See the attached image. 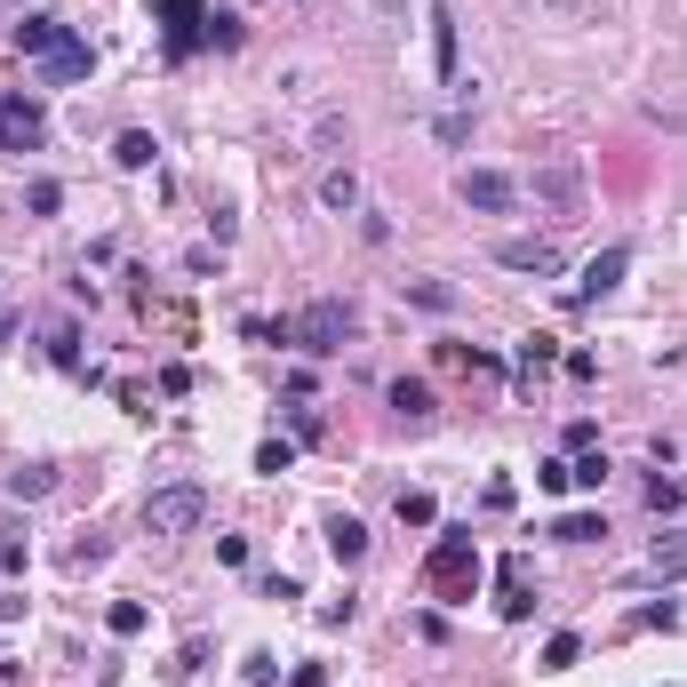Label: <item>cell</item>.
<instances>
[{
  "instance_id": "6da1fadb",
  "label": "cell",
  "mask_w": 687,
  "mask_h": 687,
  "mask_svg": "<svg viewBox=\"0 0 687 687\" xmlns=\"http://www.w3.org/2000/svg\"><path fill=\"white\" fill-rule=\"evenodd\" d=\"M352 328H360V313L344 296H320V304H304L296 320H249V336H272V344H296V352H313V360H336L344 344H352Z\"/></svg>"
},
{
  "instance_id": "7a4b0ae2",
  "label": "cell",
  "mask_w": 687,
  "mask_h": 687,
  "mask_svg": "<svg viewBox=\"0 0 687 687\" xmlns=\"http://www.w3.org/2000/svg\"><path fill=\"white\" fill-rule=\"evenodd\" d=\"M472 583H479V543H472V528H448L424 560V592L432 600H472Z\"/></svg>"
},
{
  "instance_id": "3957f363",
  "label": "cell",
  "mask_w": 687,
  "mask_h": 687,
  "mask_svg": "<svg viewBox=\"0 0 687 687\" xmlns=\"http://www.w3.org/2000/svg\"><path fill=\"white\" fill-rule=\"evenodd\" d=\"M200 520H209V488H200V479H168V488L145 496L152 536H200Z\"/></svg>"
},
{
  "instance_id": "277c9868",
  "label": "cell",
  "mask_w": 687,
  "mask_h": 687,
  "mask_svg": "<svg viewBox=\"0 0 687 687\" xmlns=\"http://www.w3.org/2000/svg\"><path fill=\"white\" fill-rule=\"evenodd\" d=\"M528 192H536V209L552 216V224L583 216V160H575V152H560V160H543L536 177H528Z\"/></svg>"
},
{
  "instance_id": "5b68a950",
  "label": "cell",
  "mask_w": 687,
  "mask_h": 687,
  "mask_svg": "<svg viewBox=\"0 0 687 687\" xmlns=\"http://www.w3.org/2000/svg\"><path fill=\"white\" fill-rule=\"evenodd\" d=\"M456 200L472 216H511V209H520V177H504V168H464Z\"/></svg>"
},
{
  "instance_id": "8992f818",
  "label": "cell",
  "mask_w": 687,
  "mask_h": 687,
  "mask_svg": "<svg viewBox=\"0 0 687 687\" xmlns=\"http://www.w3.org/2000/svg\"><path fill=\"white\" fill-rule=\"evenodd\" d=\"M49 145V113H41V96H0V152H41Z\"/></svg>"
},
{
  "instance_id": "52a82bcc",
  "label": "cell",
  "mask_w": 687,
  "mask_h": 687,
  "mask_svg": "<svg viewBox=\"0 0 687 687\" xmlns=\"http://www.w3.org/2000/svg\"><path fill=\"white\" fill-rule=\"evenodd\" d=\"M160 49L177 64L192 49H209V9H200V0H160Z\"/></svg>"
},
{
  "instance_id": "ba28073f",
  "label": "cell",
  "mask_w": 687,
  "mask_h": 687,
  "mask_svg": "<svg viewBox=\"0 0 687 687\" xmlns=\"http://www.w3.org/2000/svg\"><path fill=\"white\" fill-rule=\"evenodd\" d=\"M624 272H632V249L615 240V249H600L592 264H583V281L568 288V304H600V296H615V288H624Z\"/></svg>"
},
{
  "instance_id": "9c48e42d",
  "label": "cell",
  "mask_w": 687,
  "mask_h": 687,
  "mask_svg": "<svg viewBox=\"0 0 687 687\" xmlns=\"http://www.w3.org/2000/svg\"><path fill=\"white\" fill-rule=\"evenodd\" d=\"M496 264L504 272H528V281H552L568 256H560V240H496Z\"/></svg>"
},
{
  "instance_id": "30bf717a",
  "label": "cell",
  "mask_w": 687,
  "mask_h": 687,
  "mask_svg": "<svg viewBox=\"0 0 687 687\" xmlns=\"http://www.w3.org/2000/svg\"><path fill=\"white\" fill-rule=\"evenodd\" d=\"M88 73H96V49L81 41V32H64V41L41 56V81H49V88H73V81H88Z\"/></svg>"
},
{
  "instance_id": "8fae6325",
  "label": "cell",
  "mask_w": 687,
  "mask_h": 687,
  "mask_svg": "<svg viewBox=\"0 0 687 687\" xmlns=\"http://www.w3.org/2000/svg\"><path fill=\"white\" fill-rule=\"evenodd\" d=\"M328 552H336V568H360V560H368V520L328 511Z\"/></svg>"
},
{
  "instance_id": "7c38bea8",
  "label": "cell",
  "mask_w": 687,
  "mask_h": 687,
  "mask_svg": "<svg viewBox=\"0 0 687 687\" xmlns=\"http://www.w3.org/2000/svg\"><path fill=\"white\" fill-rule=\"evenodd\" d=\"M432 64H440V88H456V9L432 0Z\"/></svg>"
},
{
  "instance_id": "4fadbf2b",
  "label": "cell",
  "mask_w": 687,
  "mask_h": 687,
  "mask_svg": "<svg viewBox=\"0 0 687 687\" xmlns=\"http://www.w3.org/2000/svg\"><path fill=\"white\" fill-rule=\"evenodd\" d=\"M384 400H392V416H408V424H432V408H440L424 376H392V392H384Z\"/></svg>"
},
{
  "instance_id": "5bb4252c",
  "label": "cell",
  "mask_w": 687,
  "mask_h": 687,
  "mask_svg": "<svg viewBox=\"0 0 687 687\" xmlns=\"http://www.w3.org/2000/svg\"><path fill=\"white\" fill-rule=\"evenodd\" d=\"M152 160H160V136H152V128H120V136H113V168H128V177H145Z\"/></svg>"
},
{
  "instance_id": "9a60e30c",
  "label": "cell",
  "mask_w": 687,
  "mask_h": 687,
  "mask_svg": "<svg viewBox=\"0 0 687 687\" xmlns=\"http://www.w3.org/2000/svg\"><path fill=\"white\" fill-rule=\"evenodd\" d=\"M64 32H73V24H64V17H24V24H17V49H24L32 64H41V56H49V49L64 41Z\"/></svg>"
},
{
  "instance_id": "2e32d148",
  "label": "cell",
  "mask_w": 687,
  "mask_h": 687,
  "mask_svg": "<svg viewBox=\"0 0 687 687\" xmlns=\"http://www.w3.org/2000/svg\"><path fill=\"white\" fill-rule=\"evenodd\" d=\"M9 496H24V504L56 496V464H17V472H9Z\"/></svg>"
},
{
  "instance_id": "e0dca14e",
  "label": "cell",
  "mask_w": 687,
  "mask_h": 687,
  "mask_svg": "<svg viewBox=\"0 0 687 687\" xmlns=\"http://www.w3.org/2000/svg\"><path fill=\"white\" fill-rule=\"evenodd\" d=\"M400 296L416 304V313H456V288L448 281H400Z\"/></svg>"
},
{
  "instance_id": "ac0fdd59",
  "label": "cell",
  "mask_w": 687,
  "mask_h": 687,
  "mask_svg": "<svg viewBox=\"0 0 687 687\" xmlns=\"http://www.w3.org/2000/svg\"><path fill=\"white\" fill-rule=\"evenodd\" d=\"M552 536H560V543H600V536H607V520H600V511H560Z\"/></svg>"
},
{
  "instance_id": "d6986e66",
  "label": "cell",
  "mask_w": 687,
  "mask_h": 687,
  "mask_svg": "<svg viewBox=\"0 0 687 687\" xmlns=\"http://www.w3.org/2000/svg\"><path fill=\"white\" fill-rule=\"evenodd\" d=\"M583 664V640L575 632H552V640H543V656H536V672H575Z\"/></svg>"
},
{
  "instance_id": "ffe728a7",
  "label": "cell",
  "mask_w": 687,
  "mask_h": 687,
  "mask_svg": "<svg viewBox=\"0 0 687 687\" xmlns=\"http://www.w3.org/2000/svg\"><path fill=\"white\" fill-rule=\"evenodd\" d=\"M552 360H560V336H528V344H520V384H536Z\"/></svg>"
},
{
  "instance_id": "44dd1931",
  "label": "cell",
  "mask_w": 687,
  "mask_h": 687,
  "mask_svg": "<svg viewBox=\"0 0 687 687\" xmlns=\"http://www.w3.org/2000/svg\"><path fill=\"white\" fill-rule=\"evenodd\" d=\"M145 624H152V615H145V600H113V607H105V632H113V640H136Z\"/></svg>"
},
{
  "instance_id": "7402d4cb",
  "label": "cell",
  "mask_w": 687,
  "mask_h": 687,
  "mask_svg": "<svg viewBox=\"0 0 687 687\" xmlns=\"http://www.w3.org/2000/svg\"><path fill=\"white\" fill-rule=\"evenodd\" d=\"M320 200H328V209H360V177H352V168H328V177H320Z\"/></svg>"
},
{
  "instance_id": "603a6c76",
  "label": "cell",
  "mask_w": 687,
  "mask_h": 687,
  "mask_svg": "<svg viewBox=\"0 0 687 687\" xmlns=\"http://www.w3.org/2000/svg\"><path fill=\"white\" fill-rule=\"evenodd\" d=\"M607 472H615V464H607L600 448H583V456L568 464V488H607Z\"/></svg>"
},
{
  "instance_id": "cb8c5ba5",
  "label": "cell",
  "mask_w": 687,
  "mask_h": 687,
  "mask_svg": "<svg viewBox=\"0 0 687 687\" xmlns=\"http://www.w3.org/2000/svg\"><path fill=\"white\" fill-rule=\"evenodd\" d=\"M24 209H32V216H56V209H64V184H56V177H32V184H24Z\"/></svg>"
},
{
  "instance_id": "d4e9b609",
  "label": "cell",
  "mask_w": 687,
  "mask_h": 687,
  "mask_svg": "<svg viewBox=\"0 0 687 687\" xmlns=\"http://www.w3.org/2000/svg\"><path fill=\"white\" fill-rule=\"evenodd\" d=\"M432 520H440V504L424 488H400V528H432Z\"/></svg>"
},
{
  "instance_id": "484cf974",
  "label": "cell",
  "mask_w": 687,
  "mask_h": 687,
  "mask_svg": "<svg viewBox=\"0 0 687 687\" xmlns=\"http://www.w3.org/2000/svg\"><path fill=\"white\" fill-rule=\"evenodd\" d=\"M240 41H249V24L232 9H209V49H240Z\"/></svg>"
},
{
  "instance_id": "4316f807",
  "label": "cell",
  "mask_w": 687,
  "mask_h": 687,
  "mask_svg": "<svg viewBox=\"0 0 687 687\" xmlns=\"http://www.w3.org/2000/svg\"><path fill=\"white\" fill-rule=\"evenodd\" d=\"M256 472H264V479L296 472V448H288V440H264V448H256Z\"/></svg>"
},
{
  "instance_id": "83f0119b",
  "label": "cell",
  "mask_w": 687,
  "mask_h": 687,
  "mask_svg": "<svg viewBox=\"0 0 687 687\" xmlns=\"http://www.w3.org/2000/svg\"><path fill=\"white\" fill-rule=\"evenodd\" d=\"M49 360H56V368H81V336H73V328H64V320L49 328Z\"/></svg>"
},
{
  "instance_id": "f1b7e54d",
  "label": "cell",
  "mask_w": 687,
  "mask_h": 687,
  "mask_svg": "<svg viewBox=\"0 0 687 687\" xmlns=\"http://www.w3.org/2000/svg\"><path fill=\"white\" fill-rule=\"evenodd\" d=\"M536 488H543V496H568V456H543V464H536Z\"/></svg>"
},
{
  "instance_id": "f546056e",
  "label": "cell",
  "mask_w": 687,
  "mask_h": 687,
  "mask_svg": "<svg viewBox=\"0 0 687 687\" xmlns=\"http://www.w3.org/2000/svg\"><path fill=\"white\" fill-rule=\"evenodd\" d=\"M24 560H32V543H24L17 528H0V568H9V575H24Z\"/></svg>"
},
{
  "instance_id": "4dcf8cb0",
  "label": "cell",
  "mask_w": 687,
  "mask_h": 687,
  "mask_svg": "<svg viewBox=\"0 0 687 687\" xmlns=\"http://www.w3.org/2000/svg\"><path fill=\"white\" fill-rule=\"evenodd\" d=\"M687 496H679V479H647V511H679Z\"/></svg>"
},
{
  "instance_id": "1f68e13d",
  "label": "cell",
  "mask_w": 687,
  "mask_h": 687,
  "mask_svg": "<svg viewBox=\"0 0 687 687\" xmlns=\"http://www.w3.org/2000/svg\"><path fill=\"white\" fill-rule=\"evenodd\" d=\"M96 560H105V536H81L73 552H64V568H96Z\"/></svg>"
},
{
  "instance_id": "d6a6232c",
  "label": "cell",
  "mask_w": 687,
  "mask_h": 687,
  "mask_svg": "<svg viewBox=\"0 0 687 687\" xmlns=\"http://www.w3.org/2000/svg\"><path fill=\"white\" fill-rule=\"evenodd\" d=\"M568 448H575V456H583V448H600V424H592V416H575V424H568Z\"/></svg>"
},
{
  "instance_id": "836d02e7",
  "label": "cell",
  "mask_w": 687,
  "mask_h": 687,
  "mask_svg": "<svg viewBox=\"0 0 687 687\" xmlns=\"http://www.w3.org/2000/svg\"><path fill=\"white\" fill-rule=\"evenodd\" d=\"M216 560L224 568H249V536H216Z\"/></svg>"
},
{
  "instance_id": "e575fe53",
  "label": "cell",
  "mask_w": 687,
  "mask_h": 687,
  "mask_svg": "<svg viewBox=\"0 0 687 687\" xmlns=\"http://www.w3.org/2000/svg\"><path fill=\"white\" fill-rule=\"evenodd\" d=\"M288 687H328V672H320V664H296V679H288Z\"/></svg>"
}]
</instances>
